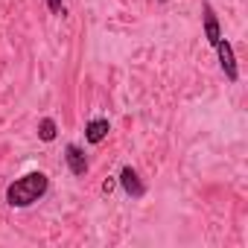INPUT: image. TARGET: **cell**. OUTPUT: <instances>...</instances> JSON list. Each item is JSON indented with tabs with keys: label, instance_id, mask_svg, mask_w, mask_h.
<instances>
[{
	"label": "cell",
	"instance_id": "52a82bcc",
	"mask_svg": "<svg viewBox=\"0 0 248 248\" xmlns=\"http://www.w3.org/2000/svg\"><path fill=\"white\" fill-rule=\"evenodd\" d=\"M56 132H59V126H56V120H53V117H44V120L38 123V138H41L44 143L56 140Z\"/></svg>",
	"mask_w": 248,
	"mask_h": 248
},
{
	"label": "cell",
	"instance_id": "3957f363",
	"mask_svg": "<svg viewBox=\"0 0 248 248\" xmlns=\"http://www.w3.org/2000/svg\"><path fill=\"white\" fill-rule=\"evenodd\" d=\"M120 187L126 190V196H132V199H143L146 196V184L140 181V175L132 167H123L120 170Z\"/></svg>",
	"mask_w": 248,
	"mask_h": 248
},
{
	"label": "cell",
	"instance_id": "6da1fadb",
	"mask_svg": "<svg viewBox=\"0 0 248 248\" xmlns=\"http://www.w3.org/2000/svg\"><path fill=\"white\" fill-rule=\"evenodd\" d=\"M47 187H50V178L44 172H27L6 187V202L12 207H30L47 193Z\"/></svg>",
	"mask_w": 248,
	"mask_h": 248
},
{
	"label": "cell",
	"instance_id": "ba28073f",
	"mask_svg": "<svg viewBox=\"0 0 248 248\" xmlns=\"http://www.w3.org/2000/svg\"><path fill=\"white\" fill-rule=\"evenodd\" d=\"M47 9L53 15H64V3H62V0H47Z\"/></svg>",
	"mask_w": 248,
	"mask_h": 248
},
{
	"label": "cell",
	"instance_id": "7a4b0ae2",
	"mask_svg": "<svg viewBox=\"0 0 248 248\" xmlns=\"http://www.w3.org/2000/svg\"><path fill=\"white\" fill-rule=\"evenodd\" d=\"M216 53H219V67H222L225 79H228V82H236V79H239V67H236L233 47H231L225 38H219V41H216Z\"/></svg>",
	"mask_w": 248,
	"mask_h": 248
},
{
	"label": "cell",
	"instance_id": "277c9868",
	"mask_svg": "<svg viewBox=\"0 0 248 248\" xmlns=\"http://www.w3.org/2000/svg\"><path fill=\"white\" fill-rule=\"evenodd\" d=\"M64 161H67V170H70L76 178H82V175L88 172V158H85V152H82L76 143H70V146L64 149Z\"/></svg>",
	"mask_w": 248,
	"mask_h": 248
},
{
	"label": "cell",
	"instance_id": "8992f818",
	"mask_svg": "<svg viewBox=\"0 0 248 248\" xmlns=\"http://www.w3.org/2000/svg\"><path fill=\"white\" fill-rule=\"evenodd\" d=\"M108 132H111V123H108L105 117L88 120V126H85V140H88V143H102Z\"/></svg>",
	"mask_w": 248,
	"mask_h": 248
},
{
	"label": "cell",
	"instance_id": "5b68a950",
	"mask_svg": "<svg viewBox=\"0 0 248 248\" xmlns=\"http://www.w3.org/2000/svg\"><path fill=\"white\" fill-rule=\"evenodd\" d=\"M202 18H204V38L216 47V41L222 38V30H219V18H216V12H213L210 3L202 6Z\"/></svg>",
	"mask_w": 248,
	"mask_h": 248
}]
</instances>
